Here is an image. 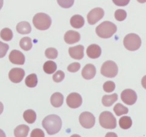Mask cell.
Here are the masks:
<instances>
[{
  "label": "cell",
  "instance_id": "6da1fadb",
  "mask_svg": "<svg viewBox=\"0 0 146 137\" xmlns=\"http://www.w3.org/2000/svg\"><path fill=\"white\" fill-rule=\"evenodd\" d=\"M42 126L49 135H54L61 130L62 121L58 116L51 114L44 118Z\"/></svg>",
  "mask_w": 146,
  "mask_h": 137
},
{
  "label": "cell",
  "instance_id": "7a4b0ae2",
  "mask_svg": "<svg viewBox=\"0 0 146 137\" xmlns=\"http://www.w3.org/2000/svg\"><path fill=\"white\" fill-rule=\"evenodd\" d=\"M117 31V27L111 21H106L100 24L96 29L97 35L103 39L111 38Z\"/></svg>",
  "mask_w": 146,
  "mask_h": 137
},
{
  "label": "cell",
  "instance_id": "3957f363",
  "mask_svg": "<svg viewBox=\"0 0 146 137\" xmlns=\"http://www.w3.org/2000/svg\"><path fill=\"white\" fill-rule=\"evenodd\" d=\"M33 24L34 27L39 30H46L51 27V19L45 13H38L33 18Z\"/></svg>",
  "mask_w": 146,
  "mask_h": 137
},
{
  "label": "cell",
  "instance_id": "277c9868",
  "mask_svg": "<svg viewBox=\"0 0 146 137\" xmlns=\"http://www.w3.org/2000/svg\"><path fill=\"white\" fill-rule=\"evenodd\" d=\"M123 44L126 49L132 51H136L141 47V39L138 34L131 33L125 36L123 39Z\"/></svg>",
  "mask_w": 146,
  "mask_h": 137
},
{
  "label": "cell",
  "instance_id": "5b68a950",
  "mask_svg": "<svg viewBox=\"0 0 146 137\" xmlns=\"http://www.w3.org/2000/svg\"><path fill=\"white\" fill-rule=\"evenodd\" d=\"M99 123L104 128L113 129L116 127V119L110 111H104L99 116Z\"/></svg>",
  "mask_w": 146,
  "mask_h": 137
},
{
  "label": "cell",
  "instance_id": "8992f818",
  "mask_svg": "<svg viewBox=\"0 0 146 137\" xmlns=\"http://www.w3.org/2000/svg\"><path fill=\"white\" fill-rule=\"evenodd\" d=\"M118 68L117 64L113 61H106L103 64L101 68V73L104 76L113 78L118 74Z\"/></svg>",
  "mask_w": 146,
  "mask_h": 137
},
{
  "label": "cell",
  "instance_id": "52a82bcc",
  "mask_svg": "<svg viewBox=\"0 0 146 137\" xmlns=\"http://www.w3.org/2000/svg\"><path fill=\"white\" fill-rule=\"evenodd\" d=\"M79 122L85 128H91L94 126L96 123L95 116L88 111L81 113L79 116Z\"/></svg>",
  "mask_w": 146,
  "mask_h": 137
},
{
  "label": "cell",
  "instance_id": "ba28073f",
  "mask_svg": "<svg viewBox=\"0 0 146 137\" xmlns=\"http://www.w3.org/2000/svg\"><path fill=\"white\" fill-rule=\"evenodd\" d=\"M104 16V11L101 8H94L87 15L88 24L94 25L101 19Z\"/></svg>",
  "mask_w": 146,
  "mask_h": 137
},
{
  "label": "cell",
  "instance_id": "9c48e42d",
  "mask_svg": "<svg viewBox=\"0 0 146 137\" xmlns=\"http://www.w3.org/2000/svg\"><path fill=\"white\" fill-rule=\"evenodd\" d=\"M121 99L128 105H133L137 101V94L135 91L131 88H127L121 93Z\"/></svg>",
  "mask_w": 146,
  "mask_h": 137
},
{
  "label": "cell",
  "instance_id": "30bf717a",
  "mask_svg": "<svg viewBox=\"0 0 146 137\" xmlns=\"http://www.w3.org/2000/svg\"><path fill=\"white\" fill-rule=\"evenodd\" d=\"M66 104L71 108H78L82 104V97L78 93H71L67 96Z\"/></svg>",
  "mask_w": 146,
  "mask_h": 137
},
{
  "label": "cell",
  "instance_id": "8fae6325",
  "mask_svg": "<svg viewBox=\"0 0 146 137\" xmlns=\"http://www.w3.org/2000/svg\"><path fill=\"white\" fill-rule=\"evenodd\" d=\"M25 71L21 68H13L9 73V78L13 83H20L24 78Z\"/></svg>",
  "mask_w": 146,
  "mask_h": 137
},
{
  "label": "cell",
  "instance_id": "7c38bea8",
  "mask_svg": "<svg viewBox=\"0 0 146 137\" xmlns=\"http://www.w3.org/2000/svg\"><path fill=\"white\" fill-rule=\"evenodd\" d=\"M9 61L14 64L23 65L25 62V57L19 50H12L9 56Z\"/></svg>",
  "mask_w": 146,
  "mask_h": 137
},
{
  "label": "cell",
  "instance_id": "4fadbf2b",
  "mask_svg": "<svg viewBox=\"0 0 146 137\" xmlns=\"http://www.w3.org/2000/svg\"><path fill=\"white\" fill-rule=\"evenodd\" d=\"M84 47L82 45H78L68 49V53L71 58L75 59H81L84 57Z\"/></svg>",
  "mask_w": 146,
  "mask_h": 137
},
{
  "label": "cell",
  "instance_id": "5bb4252c",
  "mask_svg": "<svg viewBox=\"0 0 146 137\" xmlns=\"http://www.w3.org/2000/svg\"><path fill=\"white\" fill-rule=\"evenodd\" d=\"M81 74L85 79L89 80L93 78L96 74V69L95 66L91 64H86L83 68Z\"/></svg>",
  "mask_w": 146,
  "mask_h": 137
},
{
  "label": "cell",
  "instance_id": "9a60e30c",
  "mask_svg": "<svg viewBox=\"0 0 146 137\" xmlns=\"http://www.w3.org/2000/svg\"><path fill=\"white\" fill-rule=\"evenodd\" d=\"M81 39V35L78 31L69 30L64 35V41L68 44H73L78 42Z\"/></svg>",
  "mask_w": 146,
  "mask_h": 137
},
{
  "label": "cell",
  "instance_id": "2e32d148",
  "mask_svg": "<svg viewBox=\"0 0 146 137\" xmlns=\"http://www.w3.org/2000/svg\"><path fill=\"white\" fill-rule=\"evenodd\" d=\"M88 57L91 59H97L101 55V49L97 44H91L88 46L86 50Z\"/></svg>",
  "mask_w": 146,
  "mask_h": 137
},
{
  "label": "cell",
  "instance_id": "e0dca14e",
  "mask_svg": "<svg viewBox=\"0 0 146 137\" xmlns=\"http://www.w3.org/2000/svg\"><path fill=\"white\" fill-rule=\"evenodd\" d=\"M50 101H51V104L53 106L58 108V107L61 106L64 103V96L61 93L56 92L52 94Z\"/></svg>",
  "mask_w": 146,
  "mask_h": 137
},
{
  "label": "cell",
  "instance_id": "ac0fdd59",
  "mask_svg": "<svg viewBox=\"0 0 146 137\" xmlns=\"http://www.w3.org/2000/svg\"><path fill=\"white\" fill-rule=\"evenodd\" d=\"M29 127L25 124H21L18 126L14 129V136L15 137H27L29 132Z\"/></svg>",
  "mask_w": 146,
  "mask_h": 137
},
{
  "label": "cell",
  "instance_id": "d6986e66",
  "mask_svg": "<svg viewBox=\"0 0 146 137\" xmlns=\"http://www.w3.org/2000/svg\"><path fill=\"white\" fill-rule=\"evenodd\" d=\"M70 23H71V25L74 28L79 29L84 27L85 21H84V19L82 16L76 14V15H74L71 17V20H70Z\"/></svg>",
  "mask_w": 146,
  "mask_h": 137
},
{
  "label": "cell",
  "instance_id": "ffe728a7",
  "mask_svg": "<svg viewBox=\"0 0 146 137\" xmlns=\"http://www.w3.org/2000/svg\"><path fill=\"white\" fill-rule=\"evenodd\" d=\"M17 31L21 34H29L31 31V25L27 21H21L17 25Z\"/></svg>",
  "mask_w": 146,
  "mask_h": 137
},
{
  "label": "cell",
  "instance_id": "44dd1931",
  "mask_svg": "<svg viewBox=\"0 0 146 137\" xmlns=\"http://www.w3.org/2000/svg\"><path fill=\"white\" fill-rule=\"evenodd\" d=\"M118 100V94H113L111 95H105L102 98V104L105 106H111Z\"/></svg>",
  "mask_w": 146,
  "mask_h": 137
},
{
  "label": "cell",
  "instance_id": "7402d4cb",
  "mask_svg": "<svg viewBox=\"0 0 146 137\" xmlns=\"http://www.w3.org/2000/svg\"><path fill=\"white\" fill-rule=\"evenodd\" d=\"M23 116L28 124H33L36 119V114L34 110L31 109H28L24 111Z\"/></svg>",
  "mask_w": 146,
  "mask_h": 137
},
{
  "label": "cell",
  "instance_id": "603a6c76",
  "mask_svg": "<svg viewBox=\"0 0 146 137\" xmlns=\"http://www.w3.org/2000/svg\"><path fill=\"white\" fill-rule=\"evenodd\" d=\"M43 68H44V71H45V73L48 74H54L56 71L57 66L54 61H48L45 62V64H44Z\"/></svg>",
  "mask_w": 146,
  "mask_h": 137
},
{
  "label": "cell",
  "instance_id": "cb8c5ba5",
  "mask_svg": "<svg viewBox=\"0 0 146 137\" xmlns=\"http://www.w3.org/2000/svg\"><path fill=\"white\" fill-rule=\"evenodd\" d=\"M132 119L131 118V117L127 116H124L121 117L119 120V126L123 129H128V128H130L132 126Z\"/></svg>",
  "mask_w": 146,
  "mask_h": 137
},
{
  "label": "cell",
  "instance_id": "d4e9b609",
  "mask_svg": "<svg viewBox=\"0 0 146 137\" xmlns=\"http://www.w3.org/2000/svg\"><path fill=\"white\" fill-rule=\"evenodd\" d=\"M38 79H37V76L35 74H29L25 79V84L29 88H34L36 86Z\"/></svg>",
  "mask_w": 146,
  "mask_h": 137
},
{
  "label": "cell",
  "instance_id": "484cf974",
  "mask_svg": "<svg viewBox=\"0 0 146 137\" xmlns=\"http://www.w3.org/2000/svg\"><path fill=\"white\" fill-rule=\"evenodd\" d=\"M20 47L24 51H29L32 48V41L29 37H24L20 40Z\"/></svg>",
  "mask_w": 146,
  "mask_h": 137
},
{
  "label": "cell",
  "instance_id": "4316f807",
  "mask_svg": "<svg viewBox=\"0 0 146 137\" xmlns=\"http://www.w3.org/2000/svg\"><path fill=\"white\" fill-rule=\"evenodd\" d=\"M0 37L4 41H11L13 38V33L10 29L4 28L0 32Z\"/></svg>",
  "mask_w": 146,
  "mask_h": 137
},
{
  "label": "cell",
  "instance_id": "83f0119b",
  "mask_svg": "<svg viewBox=\"0 0 146 137\" xmlns=\"http://www.w3.org/2000/svg\"><path fill=\"white\" fill-rule=\"evenodd\" d=\"M113 111L117 116H121L123 114H127L128 113V108L124 106L121 104H116L113 108Z\"/></svg>",
  "mask_w": 146,
  "mask_h": 137
},
{
  "label": "cell",
  "instance_id": "f1b7e54d",
  "mask_svg": "<svg viewBox=\"0 0 146 137\" xmlns=\"http://www.w3.org/2000/svg\"><path fill=\"white\" fill-rule=\"evenodd\" d=\"M45 56L50 59H54L58 57V51L54 48H48L45 51Z\"/></svg>",
  "mask_w": 146,
  "mask_h": 137
},
{
  "label": "cell",
  "instance_id": "f546056e",
  "mask_svg": "<svg viewBox=\"0 0 146 137\" xmlns=\"http://www.w3.org/2000/svg\"><path fill=\"white\" fill-rule=\"evenodd\" d=\"M127 17V13L123 9H118L115 12V18L117 21H122Z\"/></svg>",
  "mask_w": 146,
  "mask_h": 137
},
{
  "label": "cell",
  "instance_id": "4dcf8cb0",
  "mask_svg": "<svg viewBox=\"0 0 146 137\" xmlns=\"http://www.w3.org/2000/svg\"><path fill=\"white\" fill-rule=\"evenodd\" d=\"M103 88H104V90L106 92H113L115 88V84L113 81H108L104 83Z\"/></svg>",
  "mask_w": 146,
  "mask_h": 137
},
{
  "label": "cell",
  "instance_id": "1f68e13d",
  "mask_svg": "<svg viewBox=\"0 0 146 137\" xmlns=\"http://www.w3.org/2000/svg\"><path fill=\"white\" fill-rule=\"evenodd\" d=\"M57 2L60 7L68 9L74 5V0H57Z\"/></svg>",
  "mask_w": 146,
  "mask_h": 137
},
{
  "label": "cell",
  "instance_id": "d6a6232c",
  "mask_svg": "<svg viewBox=\"0 0 146 137\" xmlns=\"http://www.w3.org/2000/svg\"><path fill=\"white\" fill-rule=\"evenodd\" d=\"M64 77H65V74L64 71H58L53 75V80L55 82L58 83L62 81L64 79Z\"/></svg>",
  "mask_w": 146,
  "mask_h": 137
},
{
  "label": "cell",
  "instance_id": "836d02e7",
  "mask_svg": "<svg viewBox=\"0 0 146 137\" xmlns=\"http://www.w3.org/2000/svg\"><path fill=\"white\" fill-rule=\"evenodd\" d=\"M9 50L8 44L0 41V58H3L7 54V51Z\"/></svg>",
  "mask_w": 146,
  "mask_h": 137
},
{
  "label": "cell",
  "instance_id": "e575fe53",
  "mask_svg": "<svg viewBox=\"0 0 146 137\" xmlns=\"http://www.w3.org/2000/svg\"><path fill=\"white\" fill-rule=\"evenodd\" d=\"M80 68H81V64L78 62H74L71 64L70 65H68L67 69H68V71H70V72L75 73L77 72V71L80 69Z\"/></svg>",
  "mask_w": 146,
  "mask_h": 137
},
{
  "label": "cell",
  "instance_id": "d590c367",
  "mask_svg": "<svg viewBox=\"0 0 146 137\" xmlns=\"http://www.w3.org/2000/svg\"><path fill=\"white\" fill-rule=\"evenodd\" d=\"M31 137H45V134L40 128H35L31 131Z\"/></svg>",
  "mask_w": 146,
  "mask_h": 137
},
{
  "label": "cell",
  "instance_id": "8d00e7d4",
  "mask_svg": "<svg viewBox=\"0 0 146 137\" xmlns=\"http://www.w3.org/2000/svg\"><path fill=\"white\" fill-rule=\"evenodd\" d=\"M131 0H113V2L118 7H125L129 4Z\"/></svg>",
  "mask_w": 146,
  "mask_h": 137
},
{
  "label": "cell",
  "instance_id": "74e56055",
  "mask_svg": "<svg viewBox=\"0 0 146 137\" xmlns=\"http://www.w3.org/2000/svg\"><path fill=\"white\" fill-rule=\"evenodd\" d=\"M105 137H118V136H117L116 134L113 132H108L107 133Z\"/></svg>",
  "mask_w": 146,
  "mask_h": 137
},
{
  "label": "cell",
  "instance_id": "f35d334b",
  "mask_svg": "<svg viewBox=\"0 0 146 137\" xmlns=\"http://www.w3.org/2000/svg\"><path fill=\"white\" fill-rule=\"evenodd\" d=\"M141 84H142V86H143V88L146 89V75L143 77L142 81H141Z\"/></svg>",
  "mask_w": 146,
  "mask_h": 137
},
{
  "label": "cell",
  "instance_id": "ab89813d",
  "mask_svg": "<svg viewBox=\"0 0 146 137\" xmlns=\"http://www.w3.org/2000/svg\"><path fill=\"white\" fill-rule=\"evenodd\" d=\"M3 110H4V106H3L2 103L0 101V115H1V113L3 112Z\"/></svg>",
  "mask_w": 146,
  "mask_h": 137
},
{
  "label": "cell",
  "instance_id": "60d3db41",
  "mask_svg": "<svg viewBox=\"0 0 146 137\" xmlns=\"http://www.w3.org/2000/svg\"><path fill=\"white\" fill-rule=\"evenodd\" d=\"M0 137H6L5 133H4V131L1 129H0Z\"/></svg>",
  "mask_w": 146,
  "mask_h": 137
},
{
  "label": "cell",
  "instance_id": "b9f144b4",
  "mask_svg": "<svg viewBox=\"0 0 146 137\" xmlns=\"http://www.w3.org/2000/svg\"><path fill=\"white\" fill-rule=\"evenodd\" d=\"M3 4H4V0H0V10L2 8Z\"/></svg>",
  "mask_w": 146,
  "mask_h": 137
},
{
  "label": "cell",
  "instance_id": "7bdbcfd3",
  "mask_svg": "<svg viewBox=\"0 0 146 137\" xmlns=\"http://www.w3.org/2000/svg\"><path fill=\"white\" fill-rule=\"evenodd\" d=\"M139 3H145L146 2V0H137Z\"/></svg>",
  "mask_w": 146,
  "mask_h": 137
},
{
  "label": "cell",
  "instance_id": "ee69618b",
  "mask_svg": "<svg viewBox=\"0 0 146 137\" xmlns=\"http://www.w3.org/2000/svg\"><path fill=\"white\" fill-rule=\"evenodd\" d=\"M71 137H81V136H80L79 135H78V134H74V135L71 136Z\"/></svg>",
  "mask_w": 146,
  "mask_h": 137
}]
</instances>
